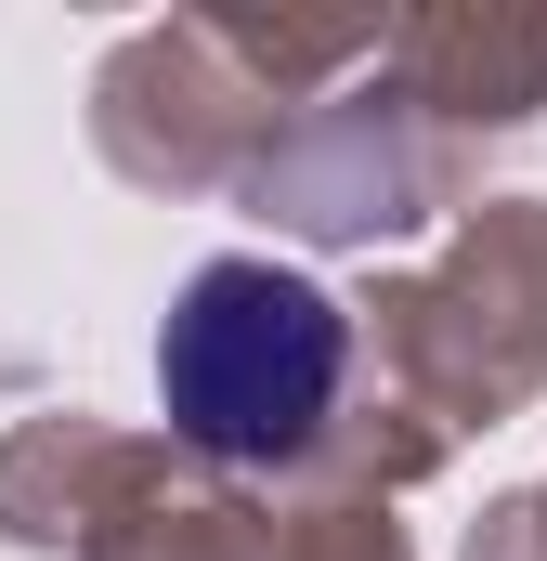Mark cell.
<instances>
[{
    "instance_id": "obj_1",
    "label": "cell",
    "mask_w": 547,
    "mask_h": 561,
    "mask_svg": "<svg viewBox=\"0 0 547 561\" xmlns=\"http://www.w3.org/2000/svg\"><path fill=\"white\" fill-rule=\"evenodd\" d=\"M339 366H352V327L339 300L287 262H209L183 275L170 327H156V405L196 457H300L313 419L339 405Z\"/></svg>"
}]
</instances>
